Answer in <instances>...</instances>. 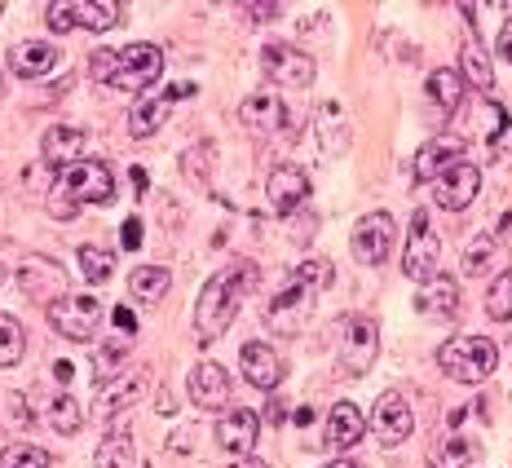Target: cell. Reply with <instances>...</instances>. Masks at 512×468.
Returning a JSON list of instances; mask_svg holds the SVG:
<instances>
[{"label":"cell","instance_id":"cell-9","mask_svg":"<svg viewBox=\"0 0 512 468\" xmlns=\"http://www.w3.org/2000/svg\"><path fill=\"white\" fill-rule=\"evenodd\" d=\"M314 292H318V287H309L301 279H287L283 292H274V301L265 305V323H270L274 332H283V336L301 332L305 318L314 314Z\"/></svg>","mask_w":512,"mask_h":468},{"label":"cell","instance_id":"cell-31","mask_svg":"<svg viewBox=\"0 0 512 468\" xmlns=\"http://www.w3.org/2000/svg\"><path fill=\"white\" fill-rule=\"evenodd\" d=\"M45 420L53 424V433H80L84 424V411H80V398H71V393H53L49 407H45Z\"/></svg>","mask_w":512,"mask_h":468},{"label":"cell","instance_id":"cell-29","mask_svg":"<svg viewBox=\"0 0 512 468\" xmlns=\"http://www.w3.org/2000/svg\"><path fill=\"white\" fill-rule=\"evenodd\" d=\"M464 89H468V84L460 80V71H451V67H442V71H433V76H429V98H433L437 106H442L446 115L460 111Z\"/></svg>","mask_w":512,"mask_h":468},{"label":"cell","instance_id":"cell-43","mask_svg":"<svg viewBox=\"0 0 512 468\" xmlns=\"http://www.w3.org/2000/svg\"><path fill=\"white\" fill-rule=\"evenodd\" d=\"M120 243H124L128 252H137V248H142V217H128V221H124Z\"/></svg>","mask_w":512,"mask_h":468},{"label":"cell","instance_id":"cell-20","mask_svg":"<svg viewBox=\"0 0 512 468\" xmlns=\"http://www.w3.org/2000/svg\"><path fill=\"white\" fill-rule=\"evenodd\" d=\"M460 151H464L460 137H437V142L420 146V151H415V159H411L415 182H433L437 173H446V168H451L455 159H460Z\"/></svg>","mask_w":512,"mask_h":468},{"label":"cell","instance_id":"cell-1","mask_svg":"<svg viewBox=\"0 0 512 468\" xmlns=\"http://www.w3.org/2000/svg\"><path fill=\"white\" fill-rule=\"evenodd\" d=\"M256 279H261V270H256L252 261H234L226 265L221 274H212V279L204 283V292H199V305H195V340L199 345H212V340H221L230 332L234 314H239V305L248 301V292L256 287Z\"/></svg>","mask_w":512,"mask_h":468},{"label":"cell","instance_id":"cell-41","mask_svg":"<svg viewBox=\"0 0 512 468\" xmlns=\"http://www.w3.org/2000/svg\"><path fill=\"white\" fill-rule=\"evenodd\" d=\"M287 279H301V283H309V287H327L336 279V270H332V261H323V257H309V261H301L296 265Z\"/></svg>","mask_w":512,"mask_h":468},{"label":"cell","instance_id":"cell-21","mask_svg":"<svg viewBox=\"0 0 512 468\" xmlns=\"http://www.w3.org/2000/svg\"><path fill=\"white\" fill-rule=\"evenodd\" d=\"M146 385H151V376H146V371H128V376H120L115 385H102V398H98V407H93V416L111 420L115 411L133 407V402L146 393Z\"/></svg>","mask_w":512,"mask_h":468},{"label":"cell","instance_id":"cell-8","mask_svg":"<svg viewBox=\"0 0 512 468\" xmlns=\"http://www.w3.org/2000/svg\"><path fill=\"white\" fill-rule=\"evenodd\" d=\"M62 190H67L71 208L80 204H106L115 195V177L102 159H80V164L62 168Z\"/></svg>","mask_w":512,"mask_h":468},{"label":"cell","instance_id":"cell-48","mask_svg":"<svg viewBox=\"0 0 512 468\" xmlns=\"http://www.w3.org/2000/svg\"><path fill=\"white\" fill-rule=\"evenodd\" d=\"M155 407H159V416H173V411H177V398H173V393H159V402H155Z\"/></svg>","mask_w":512,"mask_h":468},{"label":"cell","instance_id":"cell-37","mask_svg":"<svg viewBox=\"0 0 512 468\" xmlns=\"http://www.w3.org/2000/svg\"><path fill=\"white\" fill-rule=\"evenodd\" d=\"M486 314L495 318V323H512V274L504 270L495 283H490L486 292Z\"/></svg>","mask_w":512,"mask_h":468},{"label":"cell","instance_id":"cell-26","mask_svg":"<svg viewBox=\"0 0 512 468\" xmlns=\"http://www.w3.org/2000/svg\"><path fill=\"white\" fill-rule=\"evenodd\" d=\"M415 305H420L424 314H437V318L455 314V310H460V283L446 279V274H437L433 283H424V292L415 296Z\"/></svg>","mask_w":512,"mask_h":468},{"label":"cell","instance_id":"cell-50","mask_svg":"<svg viewBox=\"0 0 512 468\" xmlns=\"http://www.w3.org/2000/svg\"><path fill=\"white\" fill-rule=\"evenodd\" d=\"M71 371H76V367H71L67 358H58V363H53V376H58V380H71Z\"/></svg>","mask_w":512,"mask_h":468},{"label":"cell","instance_id":"cell-54","mask_svg":"<svg viewBox=\"0 0 512 468\" xmlns=\"http://www.w3.org/2000/svg\"><path fill=\"white\" fill-rule=\"evenodd\" d=\"M0 283H5V270H0Z\"/></svg>","mask_w":512,"mask_h":468},{"label":"cell","instance_id":"cell-23","mask_svg":"<svg viewBox=\"0 0 512 468\" xmlns=\"http://www.w3.org/2000/svg\"><path fill=\"white\" fill-rule=\"evenodd\" d=\"M460 80L473 84L482 98H490V89H495V71H490L486 49L477 45V36H473V18H468V40L460 45Z\"/></svg>","mask_w":512,"mask_h":468},{"label":"cell","instance_id":"cell-55","mask_svg":"<svg viewBox=\"0 0 512 468\" xmlns=\"http://www.w3.org/2000/svg\"><path fill=\"white\" fill-rule=\"evenodd\" d=\"M0 9H5V5H0Z\"/></svg>","mask_w":512,"mask_h":468},{"label":"cell","instance_id":"cell-27","mask_svg":"<svg viewBox=\"0 0 512 468\" xmlns=\"http://www.w3.org/2000/svg\"><path fill=\"white\" fill-rule=\"evenodd\" d=\"M71 18H76V27L111 31L124 18V5H115V0H71Z\"/></svg>","mask_w":512,"mask_h":468},{"label":"cell","instance_id":"cell-38","mask_svg":"<svg viewBox=\"0 0 512 468\" xmlns=\"http://www.w3.org/2000/svg\"><path fill=\"white\" fill-rule=\"evenodd\" d=\"M490 265H495V239H490V234H482V239H473V243L464 248L460 270L468 274V279H477V274H486Z\"/></svg>","mask_w":512,"mask_h":468},{"label":"cell","instance_id":"cell-15","mask_svg":"<svg viewBox=\"0 0 512 468\" xmlns=\"http://www.w3.org/2000/svg\"><path fill=\"white\" fill-rule=\"evenodd\" d=\"M411 429H415V411H411V402L402 398L398 389L380 393L376 416H371V433H376L384 446H398V442H407V438H411Z\"/></svg>","mask_w":512,"mask_h":468},{"label":"cell","instance_id":"cell-28","mask_svg":"<svg viewBox=\"0 0 512 468\" xmlns=\"http://www.w3.org/2000/svg\"><path fill=\"white\" fill-rule=\"evenodd\" d=\"M477 455V446H473V438L468 433H460V429H451V433H442V442L433 446V468H468V460Z\"/></svg>","mask_w":512,"mask_h":468},{"label":"cell","instance_id":"cell-14","mask_svg":"<svg viewBox=\"0 0 512 468\" xmlns=\"http://www.w3.org/2000/svg\"><path fill=\"white\" fill-rule=\"evenodd\" d=\"M181 98H195V80H177L173 89H164V93H155V98L137 102V106H133V115H128V133H133V137H151V133H159V124L168 120V111H173Z\"/></svg>","mask_w":512,"mask_h":468},{"label":"cell","instance_id":"cell-35","mask_svg":"<svg viewBox=\"0 0 512 468\" xmlns=\"http://www.w3.org/2000/svg\"><path fill=\"white\" fill-rule=\"evenodd\" d=\"M477 124H482V142H490V146H495L499 142V137H504L508 133V106L504 102H495V98H486L482 102V111H477Z\"/></svg>","mask_w":512,"mask_h":468},{"label":"cell","instance_id":"cell-10","mask_svg":"<svg viewBox=\"0 0 512 468\" xmlns=\"http://www.w3.org/2000/svg\"><path fill=\"white\" fill-rule=\"evenodd\" d=\"M477 190H482V173H477V164H468V159H455L446 173L433 177V199L437 208L446 212H460L477 199Z\"/></svg>","mask_w":512,"mask_h":468},{"label":"cell","instance_id":"cell-13","mask_svg":"<svg viewBox=\"0 0 512 468\" xmlns=\"http://www.w3.org/2000/svg\"><path fill=\"white\" fill-rule=\"evenodd\" d=\"M261 67H265V80H274V84H296V89H305V84H314V58L301 49H292V45H265L261 53Z\"/></svg>","mask_w":512,"mask_h":468},{"label":"cell","instance_id":"cell-39","mask_svg":"<svg viewBox=\"0 0 512 468\" xmlns=\"http://www.w3.org/2000/svg\"><path fill=\"white\" fill-rule=\"evenodd\" d=\"M80 274L89 283H106L115 274V257L111 252H102V248H93V243H84L80 248Z\"/></svg>","mask_w":512,"mask_h":468},{"label":"cell","instance_id":"cell-11","mask_svg":"<svg viewBox=\"0 0 512 468\" xmlns=\"http://www.w3.org/2000/svg\"><path fill=\"white\" fill-rule=\"evenodd\" d=\"M18 292L31 296V301H40L49 310L53 301H62V296H67V270H62L58 261L31 257V261L18 265Z\"/></svg>","mask_w":512,"mask_h":468},{"label":"cell","instance_id":"cell-12","mask_svg":"<svg viewBox=\"0 0 512 468\" xmlns=\"http://www.w3.org/2000/svg\"><path fill=\"white\" fill-rule=\"evenodd\" d=\"M393 239H398V226H393L389 212H367V217L354 226V257H358V265H380L393 252Z\"/></svg>","mask_w":512,"mask_h":468},{"label":"cell","instance_id":"cell-47","mask_svg":"<svg viewBox=\"0 0 512 468\" xmlns=\"http://www.w3.org/2000/svg\"><path fill=\"white\" fill-rule=\"evenodd\" d=\"M128 177H133L137 195H146V186H151V177H146V168H142V164H133V173H128Z\"/></svg>","mask_w":512,"mask_h":468},{"label":"cell","instance_id":"cell-4","mask_svg":"<svg viewBox=\"0 0 512 468\" xmlns=\"http://www.w3.org/2000/svg\"><path fill=\"white\" fill-rule=\"evenodd\" d=\"M437 261H442V243H437V234H433V221L424 208H415L411 226H407V243H402V274L415 283H433Z\"/></svg>","mask_w":512,"mask_h":468},{"label":"cell","instance_id":"cell-2","mask_svg":"<svg viewBox=\"0 0 512 468\" xmlns=\"http://www.w3.org/2000/svg\"><path fill=\"white\" fill-rule=\"evenodd\" d=\"M93 80L111 93H146L155 89L164 71V53L155 45H124V49H98L89 62Z\"/></svg>","mask_w":512,"mask_h":468},{"label":"cell","instance_id":"cell-49","mask_svg":"<svg viewBox=\"0 0 512 468\" xmlns=\"http://www.w3.org/2000/svg\"><path fill=\"white\" fill-rule=\"evenodd\" d=\"M9 411H14V420H27V402H23V393H9Z\"/></svg>","mask_w":512,"mask_h":468},{"label":"cell","instance_id":"cell-3","mask_svg":"<svg viewBox=\"0 0 512 468\" xmlns=\"http://www.w3.org/2000/svg\"><path fill=\"white\" fill-rule=\"evenodd\" d=\"M437 367L455 385H482L490 371L499 367V349L486 336H451L437 349Z\"/></svg>","mask_w":512,"mask_h":468},{"label":"cell","instance_id":"cell-33","mask_svg":"<svg viewBox=\"0 0 512 468\" xmlns=\"http://www.w3.org/2000/svg\"><path fill=\"white\" fill-rule=\"evenodd\" d=\"M23 349H27V332L14 314L0 310V367H18L23 363Z\"/></svg>","mask_w":512,"mask_h":468},{"label":"cell","instance_id":"cell-34","mask_svg":"<svg viewBox=\"0 0 512 468\" xmlns=\"http://www.w3.org/2000/svg\"><path fill=\"white\" fill-rule=\"evenodd\" d=\"M98 468H137V460H133V438H128L124 429H115L111 438H106L102 446H98Z\"/></svg>","mask_w":512,"mask_h":468},{"label":"cell","instance_id":"cell-53","mask_svg":"<svg viewBox=\"0 0 512 468\" xmlns=\"http://www.w3.org/2000/svg\"><path fill=\"white\" fill-rule=\"evenodd\" d=\"M0 98H5V76H0Z\"/></svg>","mask_w":512,"mask_h":468},{"label":"cell","instance_id":"cell-30","mask_svg":"<svg viewBox=\"0 0 512 468\" xmlns=\"http://www.w3.org/2000/svg\"><path fill=\"white\" fill-rule=\"evenodd\" d=\"M318 142H323V151H332V155L349 146V124H345V115H340V102L318 106Z\"/></svg>","mask_w":512,"mask_h":468},{"label":"cell","instance_id":"cell-44","mask_svg":"<svg viewBox=\"0 0 512 468\" xmlns=\"http://www.w3.org/2000/svg\"><path fill=\"white\" fill-rule=\"evenodd\" d=\"M279 14H283V5H274V0H270V5H248L252 23H270V18H279Z\"/></svg>","mask_w":512,"mask_h":468},{"label":"cell","instance_id":"cell-24","mask_svg":"<svg viewBox=\"0 0 512 468\" xmlns=\"http://www.w3.org/2000/svg\"><path fill=\"white\" fill-rule=\"evenodd\" d=\"M53 62H58V49L45 45V40H23V45L9 49V71H14L18 80H36V76H45Z\"/></svg>","mask_w":512,"mask_h":468},{"label":"cell","instance_id":"cell-36","mask_svg":"<svg viewBox=\"0 0 512 468\" xmlns=\"http://www.w3.org/2000/svg\"><path fill=\"white\" fill-rule=\"evenodd\" d=\"M53 455L40 451V446H27V442H14L0 451V468H49Z\"/></svg>","mask_w":512,"mask_h":468},{"label":"cell","instance_id":"cell-7","mask_svg":"<svg viewBox=\"0 0 512 468\" xmlns=\"http://www.w3.org/2000/svg\"><path fill=\"white\" fill-rule=\"evenodd\" d=\"M376 354H380L376 323L362 314L340 318V363H345V376H367L371 363H376Z\"/></svg>","mask_w":512,"mask_h":468},{"label":"cell","instance_id":"cell-42","mask_svg":"<svg viewBox=\"0 0 512 468\" xmlns=\"http://www.w3.org/2000/svg\"><path fill=\"white\" fill-rule=\"evenodd\" d=\"M45 18H49V31L76 27V18H71V0H53V5H45Z\"/></svg>","mask_w":512,"mask_h":468},{"label":"cell","instance_id":"cell-46","mask_svg":"<svg viewBox=\"0 0 512 468\" xmlns=\"http://www.w3.org/2000/svg\"><path fill=\"white\" fill-rule=\"evenodd\" d=\"M115 327H120L124 336H133V332H137V318H133V310H124V305H120V310H115Z\"/></svg>","mask_w":512,"mask_h":468},{"label":"cell","instance_id":"cell-19","mask_svg":"<svg viewBox=\"0 0 512 468\" xmlns=\"http://www.w3.org/2000/svg\"><path fill=\"white\" fill-rule=\"evenodd\" d=\"M190 398H195V407L204 411H221L230 398V376L221 363H199L190 371Z\"/></svg>","mask_w":512,"mask_h":468},{"label":"cell","instance_id":"cell-22","mask_svg":"<svg viewBox=\"0 0 512 468\" xmlns=\"http://www.w3.org/2000/svg\"><path fill=\"white\" fill-rule=\"evenodd\" d=\"M40 151H45L49 168H71V164H80L84 159V133L71 129V124H53V129H45Z\"/></svg>","mask_w":512,"mask_h":468},{"label":"cell","instance_id":"cell-51","mask_svg":"<svg viewBox=\"0 0 512 468\" xmlns=\"http://www.w3.org/2000/svg\"><path fill=\"white\" fill-rule=\"evenodd\" d=\"M226 468H270V464H265V460H248V455H243V460H234Z\"/></svg>","mask_w":512,"mask_h":468},{"label":"cell","instance_id":"cell-25","mask_svg":"<svg viewBox=\"0 0 512 468\" xmlns=\"http://www.w3.org/2000/svg\"><path fill=\"white\" fill-rule=\"evenodd\" d=\"M362 411L354 407V402H336L332 407V416H327V446L332 451H349V446H358L362 442Z\"/></svg>","mask_w":512,"mask_h":468},{"label":"cell","instance_id":"cell-17","mask_svg":"<svg viewBox=\"0 0 512 468\" xmlns=\"http://www.w3.org/2000/svg\"><path fill=\"white\" fill-rule=\"evenodd\" d=\"M256 438H261V420H256V411L248 407H234L226 411V420L217 424V446L234 460H243V455L256 451Z\"/></svg>","mask_w":512,"mask_h":468},{"label":"cell","instance_id":"cell-18","mask_svg":"<svg viewBox=\"0 0 512 468\" xmlns=\"http://www.w3.org/2000/svg\"><path fill=\"white\" fill-rule=\"evenodd\" d=\"M239 363H243V376H248V385L252 389H279L283 385V376H287V367H283V358L274 354L265 340H248L243 345V354H239Z\"/></svg>","mask_w":512,"mask_h":468},{"label":"cell","instance_id":"cell-32","mask_svg":"<svg viewBox=\"0 0 512 468\" xmlns=\"http://www.w3.org/2000/svg\"><path fill=\"white\" fill-rule=\"evenodd\" d=\"M128 287H133L137 301H159V296L173 287V274L164 270V265H142V270H133V279H128Z\"/></svg>","mask_w":512,"mask_h":468},{"label":"cell","instance_id":"cell-5","mask_svg":"<svg viewBox=\"0 0 512 468\" xmlns=\"http://www.w3.org/2000/svg\"><path fill=\"white\" fill-rule=\"evenodd\" d=\"M239 120L252 137H296L301 133V120L287 111V102L274 89H261V93H252V98H243Z\"/></svg>","mask_w":512,"mask_h":468},{"label":"cell","instance_id":"cell-6","mask_svg":"<svg viewBox=\"0 0 512 468\" xmlns=\"http://www.w3.org/2000/svg\"><path fill=\"white\" fill-rule=\"evenodd\" d=\"M45 318H49V327H58V336L93 340V332H98V323H102V305H98V296H89V292H67L62 301L49 305Z\"/></svg>","mask_w":512,"mask_h":468},{"label":"cell","instance_id":"cell-40","mask_svg":"<svg viewBox=\"0 0 512 468\" xmlns=\"http://www.w3.org/2000/svg\"><path fill=\"white\" fill-rule=\"evenodd\" d=\"M124 367H128V345H102L98 349V385H111V376H124Z\"/></svg>","mask_w":512,"mask_h":468},{"label":"cell","instance_id":"cell-45","mask_svg":"<svg viewBox=\"0 0 512 468\" xmlns=\"http://www.w3.org/2000/svg\"><path fill=\"white\" fill-rule=\"evenodd\" d=\"M495 49H499V58L504 62H512V18L504 27H499V40H495Z\"/></svg>","mask_w":512,"mask_h":468},{"label":"cell","instance_id":"cell-52","mask_svg":"<svg viewBox=\"0 0 512 468\" xmlns=\"http://www.w3.org/2000/svg\"><path fill=\"white\" fill-rule=\"evenodd\" d=\"M327 468H358V464H354V460H332Z\"/></svg>","mask_w":512,"mask_h":468},{"label":"cell","instance_id":"cell-16","mask_svg":"<svg viewBox=\"0 0 512 468\" xmlns=\"http://www.w3.org/2000/svg\"><path fill=\"white\" fill-rule=\"evenodd\" d=\"M265 195H270V208L279 212V217H292L296 208L309 199V177L301 164H279L270 173V186H265Z\"/></svg>","mask_w":512,"mask_h":468}]
</instances>
